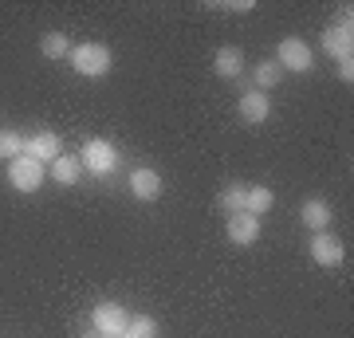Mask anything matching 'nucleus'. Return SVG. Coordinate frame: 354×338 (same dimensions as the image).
I'll use <instances>...</instances> for the list:
<instances>
[{"label": "nucleus", "instance_id": "1", "mask_svg": "<svg viewBox=\"0 0 354 338\" xmlns=\"http://www.w3.org/2000/svg\"><path fill=\"white\" fill-rule=\"evenodd\" d=\"M67 59L75 67V75L83 79H102L111 71V48L106 44H79V48H71Z\"/></svg>", "mask_w": 354, "mask_h": 338}, {"label": "nucleus", "instance_id": "2", "mask_svg": "<svg viewBox=\"0 0 354 338\" xmlns=\"http://www.w3.org/2000/svg\"><path fill=\"white\" fill-rule=\"evenodd\" d=\"M79 165L95 177H111L118 169V150H114L106 138H87L83 150H79Z\"/></svg>", "mask_w": 354, "mask_h": 338}, {"label": "nucleus", "instance_id": "3", "mask_svg": "<svg viewBox=\"0 0 354 338\" xmlns=\"http://www.w3.org/2000/svg\"><path fill=\"white\" fill-rule=\"evenodd\" d=\"M276 63L279 71H295V75H307L311 67H315V51H311V44L299 36H288L283 44H279L276 51Z\"/></svg>", "mask_w": 354, "mask_h": 338}, {"label": "nucleus", "instance_id": "4", "mask_svg": "<svg viewBox=\"0 0 354 338\" xmlns=\"http://www.w3.org/2000/svg\"><path fill=\"white\" fill-rule=\"evenodd\" d=\"M91 323H95V330H99L102 338H122L130 326V314L127 307H118V303H99L95 311H91Z\"/></svg>", "mask_w": 354, "mask_h": 338}, {"label": "nucleus", "instance_id": "5", "mask_svg": "<svg viewBox=\"0 0 354 338\" xmlns=\"http://www.w3.org/2000/svg\"><path fill=\"white\" fill-rule=\"evenodd\" d=\"M8 181H12L16 193H36V189L44 185V165H39L36 158L20 153L16 162H8Z\"/></svg>", "mask_w": 354, "mask_h": 338}, {"label": "nucleus", "instance_id": "6", "mask_svg": "<svg viewBox=\"0 0 354 338\" xmlns=\"http://www.w3.org/2000/svg\"><path fill=\"white\" fill-rule=\"evenodd\" d=\"M323 51H327L335 63L351 59L354 55V24H330L323 32Z\"/></svg>", "mask_w": 354, "mask_h": 338}, {"label": "nucleus", "instance_id": "7", "mask_svg": "<svg viewBox=\"0 0 354 338\" xmlns=\"http://www.w3.org/2000/svg\"><path fill=\"white\" fill-rule=\"evenodd\" d=\"M342 256H346V248H342V240L335 236V232H315L311 236V260L323 263V267H339Z\"/></svg>", "mask_w": 354, "mask_h": 338}, {"label": "nucleus", "instance_id": "8", "mask_svg": "<svg viewBox=\"0 0 354 338\" xmlns=\"http://www.w3.org/2000/svg\"><path fill=\"white\" fill-rule=\"evenodd\" d=\"M127 185H130V193L138 200H158L162 197V189H165V181L158 177V169H130V177H127Z\"/></svg>", "mask_w": 354, "mask_h": 338}, {"label": "nucleus", "instance_id": "9", "mask_svg": "<svg viewBox=\"0 0 354 338\" xmlns=\"http://www.w3.org/2000/svg\"><path fill=\"white\" fill-rule=\"evenodd\" d=\"M228 240H232V244H241V248L256 244V240H260V216L232 213V216H228Z\"/></svg>", "mask_w": 354, "mask_h": 338}, {"label": "nucleus", "instance_id": "10", "mask_svg": "<svg viewBox=\"0 0 354 338\" xmlns=\"http://www.w3.org/2000/svg\"><path fill=\"white\" fill-rule=\"evenodd\" d=\"M24 153H28V158H36L39 165H48V162L59 158V138H55L51 130H39V134L24 138Z\"/></svg>", "mask_w": 354, "mask_h": 338}, {"label": "nucleus", "instance_id": "11", "mask_svg": "<svg viewBox=\"0 0 354 338\" xmlns=\"http://www.w3.org/2000/svg\"><path fill=\"white\" fill-rule=\"evenodd\" d=\"M268 114H272V102H268L264 91H252V87L244 91V95H241V118H244V122L256 126V122H264Z\"/></svg>", "mask_w": 354, "mask_h": 338}, {"label": "nucleus", "instance_id": "12", "mask_svg": "<svg viewBox=\"0 0 354 338\" xmlns=\"http://www.w3.org/2000/svg\"><path fill=\"white\" fill-rule=\"evenodd\" d=\"M213 71L221 79H241L244 75V51L241 48H221L213 59Z\"/></svg>", "mask_w": 354, "mask_h": 338}, {"label": "nucleus", "instance_id": "13", "mask_svg": "<svg viewBox=\"0 0 354 338\" xmlns=\"http://www.w3.org/2000/svg\"><path fill=\"white\" fill-rule=\"evenodd\" d=\"M299 216H304V225L311 228V232H327V225H330V205H327V200H319V197H311V200H304Z\"/></svg>", "mask_w": 354, "mask_h": 338}, {"label": "nucleus", "instance_id": "14", "mask_svg": "<svg viewBox=\"0 0 354 338\" xmlns=\"http://www.w3.org/2000/svg\"><path fill=\"white\" fill-rule=\"evenodd\" d=\"M272 205H276V193H272L268 185H252L248 193H244V213L264 216V213H272Z\"/></svg>", "mask_w": 354, "mask_h": 338}, {"label": "nucleus", "instance_id": "15", "mask_svg": "<svg viewBox=\"0 0 354 338\" xmlns=\"http://www.w3.org/2000/svg\"><path fill=\"white\" fill-rule=\"evenodd\" d=\"M79 173H83V165H79V158H71V153H59V158L51 162V177H55L59 185H75Z\"/></svg>", "mask_w": 354, "mask_h": 338}, {"label": "nucleus", "instance_id": "16", "mask_svg": "<svg viewBox=\"0 0 354 338\" xmlns=\"http://www.w3.org/2000/svg\"><path fill=\"white\" fill-rule=\"evenodd\" d=\"M279 79H283V71H279V63H276V59H264V63H256V71H252V83H256V91L279 87Z\"/></svg>", "mask_w": 354, "mask_h": 338}, {"label": "nucleus", "instance_id": "17", "mask_svg": "<svg viewBox=\"0 0 354 338\" xmlns=\"http://www.w3.org/2000/svg\"><path fill=\"white\" fill-rule=\"evenodd\" d=\"M39 51H44L48 59H64V55H71V39H67L64 32H48V36L39 39Z\"/></svg>", "mask_w": 354, "mask_h": 338}, {"label": "nucleus", "instance_id": "18", "mask_svg": "<svg viewBox=\"0 0 354 338\" xmlns=\"http://www.w3.org/2000/svg\"><path fill=\"white\" fill-rule=\"evenodd\" d=\"M20 153H24V134H16V130H0V158L16 162Z\"/></svg>", "mask_w": 354, "mask_h": 338}, {"label": "nucleus", "instance_id": "19", "mask_svg": "<svg viewBox=\"0 0 354 338\" xmlns=\"http://www.w3.org/2000/svg\"><path fill=\"white\" fill-rule=\"evenodd\" d=\"M122 338H158V323H153L150 314H134Z\"/></svg>", "mask_w": 354, "mask_h": 338}, {"label": "nucleus", "instance_id": "20", "mask_svg": "<svg viewBox=\"0 0 354 338\" xmlns=\"http://www.w3.org/2000/svg\"><path fill=\"white\" fill-rule=\"evenodd\" d=\"M244 193H248L244 185H228L225 193H221V209H225L228 216H232V213H244Z\"/></svg>", "mask_w": 354, "mask_h": 338}, {"label": "nucleus", "instance_id": "21", "mask_svg": "<svg viewBox=\"0 0 354 338\" xmlns=\"http://www.w3.org/2000/svg\"><path fill=\"white\" fill-rule=\"evenodd\" d=\"M339 79L346 83V87L354 83V59H342V63H339Z\"/></svg>", "mask_w": 354, "mask_h": 338}, {"label": "nucleus", "instance_id": "22", "mask_svg": "<svg viewBox=\"0 0 354 338\" xmlns=\"http://www.w3.org/2000/svg\"><path fill=\"white\" fill-rule=\"evenodd\" d=\"M221 8H225V12H252V0H228Z\"/></svg>", "mask_w": 354, "mask_h": 338}]
</instances>
